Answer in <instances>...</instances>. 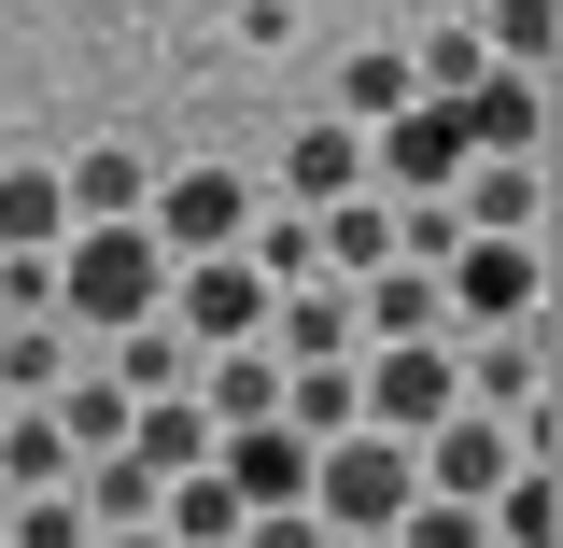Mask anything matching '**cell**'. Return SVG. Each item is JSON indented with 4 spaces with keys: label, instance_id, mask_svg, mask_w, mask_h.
<instances>
[{
    "label": "cell",
    "instance_id": "6da1fadb",
    "mask_svg": "<svg viewBox=\"0 0 563 548\" xmlns=\"http://www.w3.org/2000/svg\"><path fill=\"white\" fill-rule=\"evenodd\" d=\"M155 310H169V254H155V225H70L57 239V324L85 351L113 338V324H155Z\"/></svg>",
    "mask_w": 563,
    "mask_h": 548
},
{
    "label": "cell",
    "instance_id": "7a4b0ae2",
    "mask_svg": "<svg viewBox=\"0 0 563 548\" xmlns=\"http://www.w3.org/2000/svg\"><path fill=\"white\" fill-rule=\"evenodd\" d=\"M409 492H422L409 436H366V422H352V436L310 450V521H324V535H395V521H409Z\"/></svg>",
    "mask_w": 563,
    "mask_h": 548
},
{
    "label": "cell",
    "instance_id": "3957f363",
    "mask_svg": "<svg viewBox=\"0 0 563 548\" xmlns=\"http://www.w3.org/2000/svg\"><path fill=\"white\" fill-rule=\"evenodd\" d=\"M451 380H465V409H493L550 465V310H536V324H479V338L451 351Z\"/></svg>",
    "mask_w": 563,
    "mask_h": 548
},
{
    "label": "cell",
    "instance_id": "277c9868",
    "mask_svg": "<svg viewBox=\"0 0 563 548\" xmlns=\"http://www.w3.org/2000/svg\"><path fill=\"white\" fill-rule=\"evenodd\" d=\"M352 409H366V436H422V422H451V409H465L451 338H366V351H352Z\"/></svg>",
    "mask_w": 563,
    "mask_h": 548
},
{
    "label": "cell",
    "instance_id": "5b68a950",
    "mask_svg": "<svg viewBox=\"0 0 563 548\" xmlns=\"http://www.w3.org/2000/svg\"><path fill=\"white\" fill-rule=\"evenodd\" d=\"M465 155H479V141H465L451 99H395V113L366 127V198H451Z\"/></svg>",
    "mask_w": 563,
    "mask_h": 548
},
{
    "label": "cell",
    "instance_id": "8992f818",
    "mask_svg": "<svg viewBox=\"0 0 563 548\" xmlns=\"http://www.w3.org/2000/svg\"><path fill=\"white\" fill-rule=\"evenodd\" d=\"M437 310H451V324H536V310H550V239H451Z\"/></svg>",
    "mask_w": 563,
    "mask_h": 548
},
{
    "label": "cell",
    "instance_id": "52a82bcc",
    "mask_svg": "<svg viewBox=\"0 0 563 548\" xmlns=\"http://www.w3.org/2000/svg\"><path fill=\"white\" fill-rule=\"evenodd\" d=\"M169 324H184V351H254L268 338L254 254H184V268H169Z\"/></svg>",
    "mask_w": 563,
    "mask_h": 548
},
{
    "label": "cell",
    "instance_id": "ba28073f",
    "mask_svg": "<svg viewBox=\"0 0 563 548\" xmlns=\"http://www.w3.org/2000/svg\"><path fill=\"white\" fill-rule=\"evenodd\" d=\"M141 225H155V254H169V268H184V254H240V225H254V183H240V169H155Z\"/></svg>",
    "mask_w": 563,
    "mask_h": 548
},
{
    "label": "cell",
    "instance_id": "9c48e42d",
    "mask_svg": "<svg viewBox=\"0 0 563 548\" xmlns=\"http://www.w3.org/2000/svg\"><path fill=\"white\" fill-rule=\"evenodd\" d=\"M409 465H422V492H451V506H479V492L507 479V465H521V436H507L493 409H451V422H422V436H409Z\"/></svg>",
    "mask_w": 563,
    "mask_h": 548
},
{
    "label": "cell",
    "instance_id": "30bf717a",
    "mask_svg": "<svg viewBox=\"0 0 563 548\" xmlns=\"http://www.w3.org/2000/svg\"><path fill=\"white\" fill-rule=\"evenodd\" d=\"M451 211H465V239H536L550 225V155H465Z\"/></svg>",
    "mask_w": 563,
    "mask_h": 548
},
{
    "label": "cell",
    "instance_id": "8fae6325",
    "mask_svg": "<svg viewBox=\"0 0 563 548\" xmlns=\"http://www.w3.org/2000/svg\"><path fill=\"white\" fill-rule=\"evenodd\" d=\"M366 324H352V281H296L268 295V366H352Z\"/></svg>",
    "mask_w": 563,
    "mask_h": 548
},
{
    "label": "cell",
    "instance_id": "7c38bea8",
    "mask_svg": "<svg viewBox=\"0 0 563 548\" xmlns=\"http://www.w3.org/2000/svg\"><path fill=\"white\" fill-rule=\"evenodd\" d=\"M451 113H465L479 155H550V70H479Z\"/></svg>",
    "mask_w": 563,
    "mask_h": 548
},
{
    "label": "cell",
    "instance_id": "4fadbf2b",
    "mask_svg": "<svg viewBox=\"0 0 563 548\" xmlns=\"http://www.w3.org/2000/svg\"><path fill=\"white\" fill-rule=\"evenodd\" d=\"M324 198H366V127H339V113H310L282 155V211H324Z\"/></svg>",
    "mask_w": 563,
    "mask_h": 548
},
{
    "label": "cell",
    "instance_id": "5bb4252c",
    "mask_svg": "<svg viewBox=\"0 0 563 548\" xmlns=\"http://www.w3.org/2000/svg\"><path fill=\"white\" fill-rule=\"evenodd\" d=\"M128 465H155V492L184 465H211V409L198 394H128Z\"/></svg>",
    "mask_w": 563,
    "mask_h": 548
},
{
    "label": "cell",
    "instance_id": "9a60e30c",
    "mask_svg": "<svg viewBox=\"0 0 563 548\" xmlns=\"http://www.w3.org/2000/svg\"><path fill=\"white\" fill-rule=\"evenodd\" d=\"M352 324H366V338H451L437 268H409V254H395V268H366V281H352Z\"/></svg>",
    "mask_w": 563,
    "mask_h": 548
},
{
    "label": "cell",
    "instance_id": "2e32d148",
    "mask_svg": "<svg viewBox=\"0 0 563 548\" xmlns=\"http://www.w3.org/2000/svg\"><path fill=\"white\" fill-rule=\"evenodd\" d=\"M57 198H70V225H128V211L155 198V155L99 141V155H70V169H57Z\"/></svg>",
    "mask_w": 563,
    "mask_h": 548
},
{
    "label": "cell",
    "instance_id": "e0dca14e",
    "mask_svg": "<svg viewBox=\"0 0 563 548\" xmlns=\"http://www.w3.org/2000/svg\"><path fill=\"white\" fill-rule=\"evenodd\" d=\"M310 254H324V281L395 268V198H324V211H310Z\"/></svg>",
    "mask_w": 563,
    "mask_h": 548
},
{
    "label": "cell",
    "instance_id": "ac0fdd59",
    "mask_svg": "<svg viewBox=\"0 0 563 548\" xmlns=\"http://www.w3.org/2000/svg\"><path fill=\"white\" fill-rule=\"evenodd\" d=\"M70 366H85V338H70L57 310H29V324H0V394H14V409H43V394H57Z\"/></svg>",
    "mask_w": 563,
    "mask_h": 548
},
{
    "label": "cell",
    "instance_id": "d6986e66",
    "mask_svg": "<svg viewBox=\"0 0 563 548\" xmlns=\"http://www.w3.org/2000/svg\"><path fill=\"white\" fill-rule=\"evenodd\" d=\"M99 380H128V394H184L198 351H184V324L155 310V324H113V338H99Z\"/></svg>",
    "mask_w": 563,
    "mask_h": 548
},
{
    "label": "cell",
    "instance_id": "ffe728a7",
    "mask_svg": "<svg viewBox=\"0 0 563 548\" xmlns=\"http://www.w3.org/2000/svg\"><path fill=\"white\" fill-rule=\"evenodd\" d=\"M479 535H493V548H550V535H563V492H550V465H536V450L479 492Z\"/></svg>",
    "mask_w": 563,
    "mask_h": 548
},
{
    "label": "cell",
    "instance_id": "44dd1931",
    "mask_svg": "<svg viewBox=\"0 0 563 548\" xmlns=\"http://www.w3.org/2000/svg\"><path fill=\"white\" fill-rule=\"evenodd\" d=\"M240 521H254V506L211 479V465H184V479L155 492V535H169V548H240Z\"/></svg>",
    "mask_w": 563,
    "mask_h": 548
},
{
    "label": "cell",
    "instance_id": "7402d4cb",
    "mask_svg": "<svg viewBox=\"0 0 563 548\" xmlns=\"http://www.w3.org/2000/svg\"><path fill=\"white\" fill-rule=\"evenodd\" d=\"M57 239H70L57 169H0V254H57Z\"/></svg>",
    "mask_w": 563,
    "mask_h": 548
},
{
    "label": "cell",
    "instance_id": "603a6c76",
    "mask_svg": "<svg viewBox=\"0 0 563 548\" xmlns=\"http://www.w3.org/2000/svg\"><path fill=\"white\" fill-rule=\"evenodd\" d=\"M70 492H85V521H99V535L155 521V465H128V450H85V465H70Z\"/></svg>",
    "mask_w": 563,
    "mask_h": 548
},
{
    "label": "cell",
    "instance_id": "cb8c5ba5",
    "mask_svg": "<svg viewBox=\"0 0 563 548\" xmlns=\"http://www.w3.org/2000/svg\"><path fill=\"white\" fill-rule=\"evenodd\" d=\"M0 479H14V492H57V479H70L57 409H0Z\"/></svg>",
    "mask_w": 563,
    "mask_h": 548
},
{
    "label": "cell",
    "instance_id": "d4e9b609",
    "mask_svg": "<svg viewBox=\"0 0 563 548\" xmlns=\"http://www.w3.org/2000/svg\"><path fill=\"white\" fill-rule=\"evenodd\" d=\"M282 422H296V436H310V450H324V436H352V366H282Z\"/></svg>",
    "mask_w": 563,
    "mask_h": 548
},
{
    "label": "cell",
    "instance_id": "484cf974",
    "mask_svg": "<svg viewBox=\"0 0 563 548\" xmlns=\"http://www.w3.org/2000/svg\"><path fill=\"white\" fill-rule=\"evenodd\" d=\"M85 535H99V521H85V492H14V506H0V548H85Z\"/></svg>",
    "mask_w": 563,
    "mask_h": 548
},
{
    "label": "cell",
    "instance_id": "4316f807",
    "mask_svg": "<svg viewBox=\"0 0 563 548\" xmlns=\"http://www.w3.org/2000/svg\"><path fill=\"white\" fill-rule=\"evenodd\" d=\"M395 99H422V85H409V57H339V127H380Z\"/></svg>",
    "mask_w": 563,
    "mask_h": 548
},
{
    "label": "cell",
    "instance_id": "83f0119b",
    "mask_svg": "<svg viewBox=\"0 0 563 548\" xmlns=\"http://www.w3.org/2000/svg\"><path fill=\"white\" fill-rule=\"evenodd\" d=\"M550 29H563L550 0H493V29H479V43H493V70H550Z\"/></svg>",
    "mask_w": 563,
    "mask_h": 548
},
{
    "label": "cell",
    "instance_id": "f1b7e54d",
    "mask_svg": "<svg viewBox=\"0 0 563 548\" xmlns=\"http://www.w3.org/2000/svg\"><path fill=\"white\" fill-rule=\"evenodd\" d=\"M479 70H493V43H479V29H437V43L409 57V85H422V99H465Z\"/></svg>",
    "mask_w": 563,
    "mask_h": 548
},
{
    "label": "cell",
    "instance_id": "f546056e",
    "mask_svg": "<svg viewBox=\"0 0 563 548\" xmlns=\"http://www.w3.org/2000/svg\"><path fill=\"white\" fill-rule=\"evenodd\" d=\"M380 548H493V535H479V506H451V492H409V521H395Z\"/></svg>",
    "mask_w": 563,
    "mask_h": 548
},
{
    "label": "cell",
    "instance_id": "4dcf8cb0",
    "mask_svg": "<svg viewBox=\"0 0 563 548\" xmlns=\"http://www.w3.org/2000/svg\"><path fill=\"white\" fill-rule=\"evenodd\" d=\"M451 239H465L451 198H395V254H409V268H451Z\"/></svg>",
    "mask_w": 563,
    "mask_h": 548
},
{
    "label": "cell",
    "instance_id": "1f68e13d",
    "mask_svg": "<svg viewBox=\"0 0 563 548\" xmlns=\"http://www.w3.org/2000/svg\"><path fill=\"white\" fill-rule=\"evenodd\" d=\"M240 548H324V521H310V506H254V521H240Z\"/></svg>",
    "mask_w": 563,
    "mask_h": 548
},
{
    "label": "cell",
    "instance_id": "d6a6232c",
    "mask_svg": "<svg viewBox=\"0 0 563 548\" xmlns=\"http://www.w3.org/2000/svg\"><path fill=\"white\" fill-rule=\"evenodd\" d=\"M85 548H169V535H155V521H128V535H85Z\"/></svg>",
    "mask_w": 563,
    "mask_h": 548
},
{
    "label": "cell",
    "instance_id": "836d02e7",
    "mask_svg": "<svg viewBox=\"0 0 563 548\" xmlns=\"http://www.w3.org/2000/svg\"><path fill=\"white\" fill-rule=\"evenodd\" d=\"M324 548H380V535H324Z\"/></svg>",
    "mask_w": 563,
    "mask_h": 548
},
{
    "label": "cell",
    "instance_id": "e575fe53",
    "mask_svg": "<svg viewBox=\"0 0 563 548\" xmlns=\"http://www.w3.org/2000/svg\"><path fill=\"white\" fill-rule=\"evenodd\" d=\"M0 409H14V394H0Z\"/></svg>",
    "mask_w": 563,
    "mask_h": 548
}]
</instances>
